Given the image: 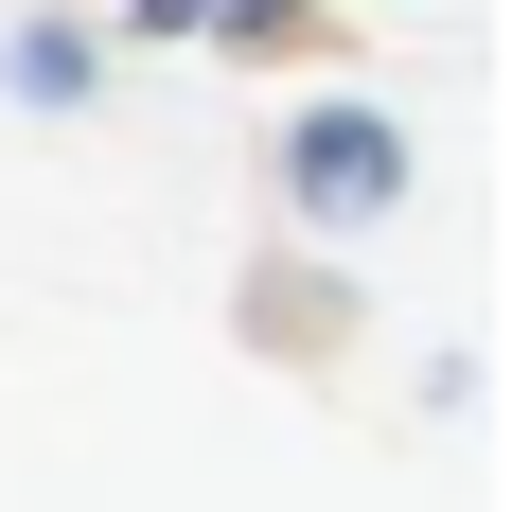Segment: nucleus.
<instances>
[{
  "instance_id": "nucleus-1",
  "label": "nucleus",
  "mask_w": 512,
  "mask_h": 512,
  "mask_svg": "<svg viewBox=\"0 0 512 512\" xmlns=\"http://www.w3.org/2000/svg\"><path fill=\"white\" fill-rule=\"evenodd\" d=\"M283 177H301V212H389L407 195V142H389L371 106H318L301 142H283Z\"/></svg>"
},
{
  "instance_id": "nucleus-2",
  "label": "nucleus",
  "mask_w": 512,
  "mask_h": 512,
  "mask_svg": "<svg viewBox=\"0 0 512 512\" xmlns=\"http://www.w3.org/2000/svg\"><path fill=\"white\" fill-rule=\"evenodd\" d=\"M142 18H159V36H195V18H212V0H142Z\"/></svg>"
}]
</instances>
